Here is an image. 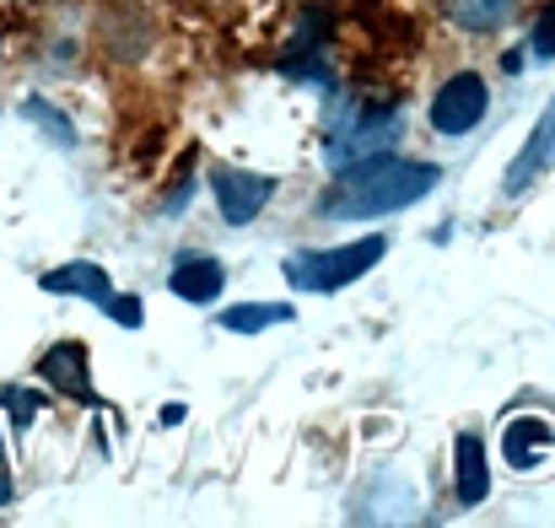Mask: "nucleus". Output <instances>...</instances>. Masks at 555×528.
Listing matches in <instances>:
<instances>
[{
    "label": "nucleus",
    "mask_w": 555,
    "mask_h": 528,
    "mask_svg": "<svg viewBox=\"0 0 555 528\" xmlns=\"http://www.w3.org/2000/svg\"><path fill=\"white\" fill-rule=\"evenodd\" d=\"M453 491L464 507H480L491 497V464H486V442L475 432L453 437Z\"/></svg>",
    "instance_id": "9d476101"
},
{
    "label": "nucleus",
    "mask_w": 555,
    "mask_h": 528,
    "mask_svg": "<svg viewBox=\"0 0 555 528\" xmlns=\"http://www.w3.org/2000/svg\"><path fill=\"white\" fill-rule=\"evenodd\" d=\"M281 70L292 81H308V87H330V54H324V11H302V27L281 60Z\"/></svg>",
    "instance_id": "1a4fd4ad"
},
{
    "label": "nucleus",
    "mask_w": 555,
    "mask_h": 528,
    "mask_svg": "<svg viewBox=\"0 0 555 528\" xmlns=\"http://www.w3.org/2000/svg\"><path fill=\"white\" fill-rule=\"evenodd\" d=\"M513 11H518V0H448V16L469 33H496L513 22Z\"/></svg>",
    "instance_id": "4468645a"
},
{
    "label": "nucleus",
    "mask_w": 555,
    "mask_h": 528,
    "mask_svg": "<svg viewBox=\"0 0 555 528\" xmlns=\"http://www.w3.org/2000/svg\"><path fill=\"white\" fill-rule=\"evenodd\" d=\"M22 114H27V119H38V130H43L54 146H76V125H70L54 103H43V98H22Z\"/></svg>",
    "instance_id": "2eb2a0df"
},
{
    "label": "nucleus",
    "mask_w": 555,
    "mask_h": 528,
    "mask_svg": "<svg viewBox=\"0 0 555 528\" xmlns=\"http://www.w3.org/2000/svg\"><path fill=\"white\" fill-rule=\"evenodd\" d=\"M98 308H103L114 324H125V330H141V302H135V297H114V292H108Z\"/></svg>",
    "instance_id": "dca6fc26"
},
{
    "label": "nucleus",
    "mask_w": 555,
    "mask_h": 528,
    "mask_svg": "<svg viewBox=\"0 0 555 528\" xmlns=\"http://www.w3.org/2000/svg\"><path fill=\"white\" fill-rule=\"evenodd\" d=\"M210 194H216V210H221V221L227 227H248L264 205H270V194H275V178L270 173H237V168H216L210 173Z\"/></svg>",
    "instance_id": "39448f33"
},
{
    "label": "nucleus",
    "mask_w": 555,
    "mask_h": 528,
    "mask_svg": "<svg viewBox=\"0 0 555 528\" xmlns=\"http://www.w3.org/2000/svg\"><path fill=\"white\" fill-rule=\"evenodd\" d=\"M292 319H297L292 302H243V308H227V313H221V330H227V335H259V330L292 324Z\"/></svg>",
    "instance_id": "ddd939ff"
},
{
    "label": "nucleus",
    "mask_w": 555,
    "mask_h": 528,
    "mask_svg": "<svg viewBox=\"0 0 555 528\" xmlns=\"http://www.w3.org/2000/svg\"><path fill=\"white\" fill-rule=\"evenodd\" d=\"M399 108H362V114H340L330 125V163L335 168H351L362 157H377L399 141Z\"/></svg>",
    "instance_id": "7ed1b4c3"
},
{
    "label": "nucleus",
    "mask_w": 555,
    "mask_h": 528,
    "mask_svg": "<svg viewBox=\"0 0 555 528\" xmlns=\"http://www.w3.org/2000/svg\"><path fill=\"white\" fill-rule=\"evenodd\" d=\"M437 183H442L437 163H404V157L377 152V157H362L351 168H335V183L319 194V216H335V221L388 216V210L426 199Z\"/></svg>",
    "instance_id": "f257e3e1"
},
{
    "label": "nucleus",
    "mask_w": 555,
    "mask_h": 528,
    "mask_svg": "<svg viewBox=\"0 0 555 528\" xmlns=\"http://www.w3.org/2000/svg\"><path fill=\"white\" fill-rule=\"evenodd\" d=\"M534 60H555V11L551 16H540V27H534Z\"/></svg>",
    "instance_id": "f3484780"
},
{
    "label": "nucleus",
    "mask_w": 555,
    "mask_h": 528,
    "mask_svg": "<svg viewBox=\"0 0 555 528\" xmlns=\"http://www.w3.org/2000/svg\"><path fill=\"white\" fill-rule=\"evenodd\" d=\"M49 297H92V302H103L114 286H108V270L103 265H92V259H76V265H60V270H43V281H38Z\"/></svg>",
    "instance_id": "f8f14e48"
},
{
    "label": "nucleus",
    "mask_w": 555,
    "mask_h": 528,
    "mask_svg": "<svg viewBox=\"0 0 555 528\" xmlns=\"http://www.w3.org/2000/svg\"><path fill=\"white\" fill-rule=\"evenodd\" d=\"M388 254V237H357L346 248H302V254H286V281L297 292H340L351 281H362L372 265Z\"/></svg>",
    "instance_id": "f03ea898"
},
{
    "label": "nucleus",
    "mask_w": 555,
    "mask_h": 528,
    "mask_svg": "<svg viewBox=\"0 0 555 528\" xmlns=\"http://www.w3.org/2000/svg\"><path fill=\"white\" fill-rule=\"evenodd\" d=\"M168 286H173V297H179V302L205 308V302H216V297H221L227 270H221V259H210V254H184V259L173 265Z\"/></svg>",
    "instance_id": "9b49d317"
},
{
    "label": "nucleus",
    "mask_w": 555,
    "mask_h": 528,
    "mask_svg": "<svg viewBox=\"0 0 555 528\" xmlns=\"http://www.w3.org/2000/svg\"><path fill=\"white\" fill-rule=\"evenodd\" d=\"M38 377H43V383H54L60 394H70L76 404L108 410V404H103V394L92 388V372H87V346H81V340H60V346H49V351L38 356Z\"/></svg>",
    "instance_id": "423d86ee"
},
{
    "label": "nucleus",
    "mask_w": 555,
    "mask_h": 528,
    "mask_svg": "<svg viewBox=\"0 0 555 528\" xmlns=\"http://www.w3.org/2000/svg\"><path fill=\"white\" fill-rule=\"evenodd\" d=\"M555 168V98L545 103V114H540V125L529 130V141H524V152L513 157V168L502 178V189L507 194H524V189H534L540 178Z\"/></svg>",
    "instance_id": "6e6552de"
},
{
    "label": "nucleus",
    "mask_w": 555,
    "mask_h": 528,
    "mask_svg": "<svg viewBox=\"0 0 555 528\" xmlns=\"http://www.w3.org/2000/svg\"><path fill=\"white\" fill-rule=\"evenodd\" d=\"M486 108H491L486 81H480L475 70H459V76L431 98V130H437V136H469V130L486 119Z\"/></svg>",
    "instance_id": "20e7f679"
},
{
    "label": "nucleus",
    "mask_w": 555,
    "mask_h": 528,
    "mask_svg": "<svg viewBox=\"0 0 555 528\" xmlns=\"http://www.w3.org/2000/svg\"><path fill=\"white\" fill-rule=\"evenodd\" d=\"M0 502H11V486H5V475H0Z\"/></svg>",
    "instance_id": "a211bd4d"
},
{
    "label": "nucleus",
    "mask_w": 555,
    "mask_h": 528,
    "mask_svg": "<svg viewBox=\"0 0 555 528\" xmlns=\"http://www.w3.org/2000/svg\"><path fill=\"white\" fill-rule=\"evenodd\" d=\"M551 448H555L551 415H518V421L502 426V459H507V469H518V475H540L545 459H551Z\"/></svg>",
    "instance_id": "0eeeda50"
}]
</instances>
